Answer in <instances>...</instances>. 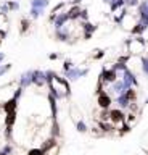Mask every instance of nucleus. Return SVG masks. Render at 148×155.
I'll return each instance as SVG.
<instances>
[{
  "label": "nucleus",
  "instance_id": "nucleus-1",
  "mask_svg": "<svg viewBox=\"0 0 148 155\" xmlns=\"http://www.w3.org/2000/svg\"><path fill=\"white\" fill-rule=\"evenodd\" d=\"M15 107H16V100L13 99V100H8L7 104H5V107H3V108H5L7 113H10V111H15Z\"/></svg>",
  "mask_w": 148,
  "mask_h": 155
},
{
  "label": "nucleus",
  "instance_id": "nucleus-5",
  "mask_svg": "<svg viewBox=\"0 0 148 155\" xmlns=\"http://www.w3.org/2000/svg\"><path fill=\"white\" fill-rule=\"evenodd\" d=\"M77 129L80 131V133H84V131H85V129H87V128H85V124L82 123V121H80V123L77 124Z\"/></svg>",
  "mask_w": 148,
  "mask_h": 155
},
{
  "label": "nucleus",
  "instance_id": "nucleus-4",
  "mask_svg": "<svg viewBox=\"0 0 148 155\" xmlns=\"http://www.w3.org/2000/svg\"><path fill=\"white\" fill-rule=\"evenodd\" d=\"M45 152L42 149H32V150H29V153L27 155H44Z\"/></svg>",
  "mask_w": 148,
  "mask_h": 155
},
{
  "label": "nucleus",
  "instance_id": "nucleus-3",
  "mask_svg": "<svg viewBox=\"0 0 148 155\" xmlns=\"http://www.w3.org/2000/svg\"><path fill=\"white\" fill-rule=\"evenodd\" d=\"M109 102H111V100H109L108 95H100V99H98V104L102 105V107H108Z\"/></svg>",
  "mask_w": 148,
  "mask_h": 155
},
{
  "label": "nucleus",
  "instance_id": "nucleus-2",
  "mask_svg": "<svg viewBox=\"0 0 148 155\" xmlns=\"http://www.w3.org/2000/svg\"><path fill=\"white\" fill-rule=\"evenodd\" d=\"M15 111H10V113H7V120H5V123L7 126H11L13 123H15Z\"/></svg>",
  "mask_w": 148,
  "mask_h": 155
}]
</instances>
